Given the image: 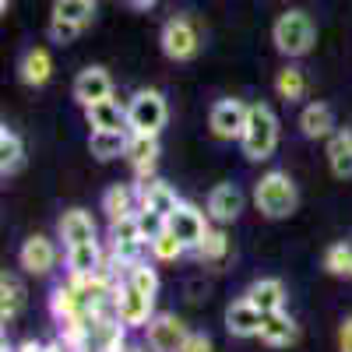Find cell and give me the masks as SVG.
Listing matches in <instances>:
<instances>
[{
	"mask_svg": "<svg viewBox=\"0 0 352 352\" xmlns=\"http://www.w3.org/2000/svg\"><path fill=\"white\" fill-rule=\"evenodd\" d=\"M254 204H257V212L264 219H272V222L289 219L300 208V187L285 169H268L254 184Z\"/></svg>",
	"mask_w": 352,
	"mask_h": 352,
	"instance_id": "cell-1",
	"label": "cell"
},
{
	"mask_svg": "<svg viewBox=\"0 0 352 352\" xmlns=\"http://www.w3.org/2000/svg\"><path fill=\"white\" fill-rule=\"evenodd\" d=\"M278 116L268 102H254L250 106V116H247V127H243V138H240V148L250 162H264L272 159L275 148H278Z\"/></svg>",
	"mask_w": 352,
	"mask_h": 352,
	"instance_id": "cell-2",
	"label": "cell"
},
{
	"mask_svg": "<svg viewBox=\"0 0 352 352\" xmlns=\"http://www.w3.org/2000/svg\"><path fill=\"white\" fill-rule=\"evenodd\" d=\"M272 43L282 56H289V60H300V56H307L317 43V25L307 11L292 8V11H282L272 25Z\"/></svg>",
	"mask_w": 352,
	"mask_h": 352,
	"instance_id": "cell-3",
	"label": "cell"
},
{
	"mask_svg": "<svg viewBox=\"0 0 352 352\" xmlns=\"http://www.w3.org/2000/svg\"><path fill=\"white\" fill-rule=\"evenodd\" d=\"M169 120V106L159 88H141L127 102V131L144 134V138H159Z\"/></svg>",
	"mask_w": 352,
	"mask_h": 352,
	"instance_id": "cell-4",
	"label": "cell"
},
{
	"mask_svg": "<svg viewBox=\"0 0 352 352\" xmlns=\"http://www.w3.org/2000/svg\"><path fill=\"white\" fill-rule=\"evenodd\" d=\"M96 14V0H53V18H50V39L53 43H74Z\"/></svg>",
	"mask_w": 352,
	"mask_h": 352,
	"instance_id": "cell-5",
	"label": "cell"
},
{
	"mask_svg": "<svg viewBox=\"0 0 352 352\" xmlns=\"http://www.w3.org/2000/svg\"><path fill=\"white\" fill-rule=\"evenodd\" d=\"M144 250H148V240H144V232H141L138 215L109 222V257L120 264V268H131L134 261H141Z\"/></svg>",
	"mask_w": 352,
	"mask_h": 352,
	"instance_id": "cell-6",
	"label": "cell"
},
{
	"mask_svg": "<svg viewBox=\"0 0 352 352\" xmlns=\"http://www.w3.org/2000/svg\"><path fill=\"white\" fill-rule=\"evenodd\" d=\"M159 46H162V53L169 56V60L184 64V60H194V56H197V50H201V36H197V28H194L190 18L176 14V18H169V21L162 25Z\"/></svg>",
	"mask_w": 352,
	"mask_h": 352,
	"instance_id": "cell-7",
	"label": "cell"
},
{
	"mask_svg": "<svg viewBox=\"0 0 352 352\" xmlns=\"http://www.w3.org/2000/svg\"><path fill=\"white\" fill-rule=\"evenodd\" d=\"M208 222H212L208 212H201L197 204H190V201H180V204H176V212L166 219V229H169L187 250H197L201 240L208 236V229H212Z\"/></svg>",
	"mask_w": 352,
	"mask_h": 352,
	"instance_id": "cell-8",
	"label": "cell"
},
{
	"mask_svg": "<svg viewBox=\"0 0 352 352\" xmlns=\"http://www.w3.org/2000/svg\"><path fill=\"white\" fill-rule=\"evenodd\" d=\"M155 317V296L134 289L131 282L116 285V320L124 328H148Z\"/></svg>",
	"mask_w": 352,
	"mask_h": 352,
	"instance_id": "cell-9",
	"label": "cell"
},
{
	"mask_svg": "<svg viewBox=\"0 0 352 352\" xmlns=\"http://www.w3.org/2000/svg\"><path fill=\"white\" fill-rule=\"evenodd\" d=\"M247 116H250V106L243 99H219L208 113V127L219 141H240L243 138V127H247Z\"/></svg>",
	"mask_w": 352,
	"mask_h": 352,
	"instance_id": "cell-10",
	"label": "cell"
},
{
	"mask_svg": "<svg viewBox=\"0 0 352 352\" xmlns=\"http://www.w3.org/2000/svg\"><path fill=\"white\" fill-rule=\"evenodd\" d=\"M247 208V197L236 184H215L208 190V201H204V212H208V219L215 226H229V222H236Z\"/></svg>",
	"mask_w": 352,
	"mask_h": 352,
	"instance_id": "cell-11",
	"label": "cell"
},
{
	"mask_svg": "<svg viewBox=\"0 0 352 352\" xmlns=\"http://www.w3.org/2000/svg\"><path fill=\"white\" fill-rule=\"evenodd\" d=\"M144 335H148V349L152 352H180L187 335H190V328L176 314H155L152 324L144 328Z\"/></svg>",
	"mask_w": 352,
	"mask_h": 352,
	"instance_id": "cell-12",
	"label": "cell"
},
{
	"mask_svg": "<svg viewBox=\"0 0 352 352\" xmlns=\"http://www.w3.org/2000/svg\"><path fill=\"white\" fill-rule=\"evenodd\" d=\"M71 92H74L78 106L88 109V106H96V102H102V99H113V78H109L106 67L92 64V67L78 71V78H74V85H71Z\"/></svg>",
	"mask_w": 352,
	"mask_h": 352,
	"instance_id": "cell-13",
	"label": "cell"
},
{
	"mask_svg": "<svg viewBox=\"0 0 352 352\" xmlns=\"http://www.w3.org/2000/svg\"><path fill=\"white\" fill-rule=\"evenodd\" d=\"M56 261H60V250H56V243L50 236H43V232L28 236L18 250V264L28 275H50L56 268Z\"/></svg>",
	"mask_w": 352,
	"mask_h": 352,
	"instance_id": "cell-14",
	"label": "cell"
},
{
	"mask_svg": "<svg viewBox=\"0 0 352 352\" xmlns=\"http://www.w3.org/2000/svg\"><path fill=\"white\" fill-rule=\"evenodd\" d=\"M138 187V212H148V215H159V219H169L176 212V204H180V197H176V190L166 184V180H141L134 184Z\"/></svg>",
	"mask_w": 352,
	"mask_h": 352,
	"instance_id": "cell-15",
	"label": "cell"
},
{
	"mask_svg": "<svg viewBox=\"0 0 352 352\" xmlns=\"http://www.w3.org/2000/svg\"><path fill=\"white\" fill-rule=\"evenodd\" d=\"M159 138H144V134H131V144H127V162L134 169V180H155V166H159Z\"/></svg>",
	"mask_w": 352,
	"mask_h": 352,
	"instance_id": "cell-16",
	"label": "cell"
},
{
	"mask_svg": "<svg viewBox=\"0 0 352 352\" xmlns=\"http://www.w3.org/2000/svg\"><path fill=\"white\" fill-rule=\"evenodd\" d=\"M261 324H264V314L247 296H240L236 303L226 307V331L232 338H257L261 335Z\"/></svg>",
	"mask_w": 352,
	"mask_h": 352,
	"instance_id": "cell-17",
	"label": "cell"
},
{
	"mask_svg": "<svg viewBox=\"0 0 352 352\" xmlns=\"http://www.w3.org/2000/svg\"><path fill=\"white\" fill-rule=\"evenodd\" d=\"M64 264H67V278H88L106 264V254H102L99 240H88V243L64 247Z\"/></svg>",
	"mask_w": 352,
	"mask_h": 352,
	"instance_id": "cell-18",
	"label": "cell"
},
{
	"mask_svg": "<svg viewBox=\"0 0 352 352\" xmlns=\"http://www.w3.org/2000/svg\"><path fill=\"white\" fill-rule=\"evenodd\" d=\"M243 296L261 310V314H282L285 310V300H289V289L282 278H257L247 285Z\"/></svg>",
	"mask_w": 352,
	"mask_h": 352,
	"instance_id": "cell-19",
	"label": "cell"
},
{
	"mask_svg": "<svg viewBox=\"0 0 352 352\" xmlns=\"http://www.w3.org/2000/svg\"><path fill=\"white\" fill-rule=\"evenodd\" d=\"M335 109L328 102H307L300 109V134L310 141H328L335 134Z\"/></svg>",
	"mask_w": 352,
	"mask_h": 352,
	"instance_id": "cell-20",
	"label": "cell"
},
{
	"mask_svg": "<svg viewBox=\"0 0 352 352\" xmlns=\"http://www.w3.org/2000/svg\"><path fill=\"white\" fill-rule=\"evenodd\" d=\"M268 349H289L300 342V324L292 320L285 310L282 314H264V324H261V335H257Z\"/></svg>",
	"mask_w": 352,
	"mask_h": 352,
	"instance_id": "cell-21",
	"label": "cell"
},
{
	"mask_svg": "<svg viewBox=\"0 0 352 352\" xmlns=\"http://www.w3.org/2000/svg\"><path fill=\"white\" fill-rule=\"evenodd\" d=\"M18 78H21V85H28V88H43V85L53 78V56H50V50H46V46L25 50L21 60H18Z\"/></svg>",
	"mask_w": 352,
	"mask_h": 352,
	"instance_id": "cell-22",
	"label": "cell"
},
{
	"mask_svg": "<svg viewBox=\"0 0 352 352\" xmlns=\"http://www.w3.org/2000/svg\"><path fill=\"white\" fill-rule=\"evenodd\" d=\"M85 120L92 131H127V106L120 99H102L85 109Z\"/></svg>",
	"mask_w": 352,
	"mask_h": 352,
	"instance_id": "cell-23",
	"label": "cell"
},
{
	"mask_svg": "<svg viewBox=\"0 0 352 352\" xmlns=\"http://www.w3.org/2000/svg\"><path fill=\"white\" fill-rule=\"evenodd\" d=\"M56 236L64 240V247L96 240V219L88 215L85 208H71V212L60 215V222H56Z\"/></svg>",
	"mask_w": 352,
	"mask_h": 352,
	"instance_id": "cell-24",
	"label": "cell"
},
{
	"mask_svg": "<svg viewBox=\"0 0 352 352\" xmlns=\"http://www.w3.org/2000/svg\"><path fill=\"white\" fill-rule=\"evenodd\" d=\"M328 169L335 180H352V131L349 127H338L331 138H328Z\"/></svg>",
	"mask_w": 352,
	"mask_h": 352,
	"instance_id": "cell-25",
	"label": "cell"
},
{
	"mask_svg": "<svg viewBox=\"0 0 352 352\" xmlns=\"http://www.w3.org/2000/svg\"><path fill=\"white\" fill-rule=\"evenodd\" d=\"M102 212H106L109 222H120V219L138 215V187L134 184H113V187H106Z\"/></svg>",
	"mask_w": 352,
	"mask_h": 352,
	"instance_id": "cell-26",
	"label": "cell"
},
{
	"mask_svg": "<svg viewBox=\"0 0 352 352\" xmlns=\"http://www.w3.org/2000/svg\"><path fill=\"white\" fill-rule=\"evenodd\" d=\"M88 352H131L127 349V328L116 317L92 320V342H88Z\"/></svg>",
	"mask_w": 352,
	"mask_h": 352,
	"instance_id": "cell-27",
	"label": "cell"
},
{
	"mask_svg": "<svg viewBox=\"0 0 352 352\" xmlns=\"http://www.w3.org/2000/svg\"><path fill=\"white\" fill-rule=\"evenodd\" d=\"M127 144H131V131H92L88 134V152L99 162L127 159Z\"/></svg>",
	"mask_w": 352,
	"mask_h": 352,
	"instance_id": "cell-28",
	"label": "cell"
},
{
	"mask_svg": "<svg viewBox=\"0 0 352 352\" xmlns=\"http://www.w3.org/2000/svg\"><path fill=\"white\" fill-rule=\"evenodd\" d=\"M25 169V141L14 127H0V176H18Z\"/></svg>",
	"mask_w": 352,
	"mask_h": 352,
	"instance_id": "cell-29",
	"label": "cell"
},
{
	"mask_svg": "<svg viewBox=\"0 0 352 352\" xmlns=\"http://www.w3.org/2000/svg\"><path fill=\"white\" fill-rule=\"evenodd\" d=\"M275 92H278V99H285V102H300V99H307V92H310V78H307V71L296 67V64L282 67V71L275 74Z\"/></svg>",
	"mask_w": 352,
	"mask_h": 352,
	"instance_id": "cell-30",
	"label": "cell"
},
{
	"mask_svg": "<svg viewBox=\"0 0 352 352\" xmlns=\"http://www.w3.org/2000/svg\"><path fill=\"white\" fill-rule=\"evenodd\" d=\"M21 307H25V285H21V278L18 275H0V320L4 324H11V320L21 314Z\"/></svg>",
	"mask_w": 352,
	"mask_h": 352,
	"instance_id": "cell-31",
	"label": "cell"
},
{
	"mask_svg": "<svg viewBox=\"0 0 352 352\" xmlns=\"http://www.w3.org/2000/svg\"><path fill=\"white\" fill-rule=\"evenodd\" d=\"M324 272L335 278H352V243L338 240L324 250Z\"/></svg>",
	"mask_w": 352,
	"mask_h": 352,
	"instance_id": "cell-32",
	"label": "cell"
},
{
	"mask_svg": "<svg viewBox=\"0 0 352 352\" xmlns=\"http://www.w3.org/2000/svg\"><path fill=\"white\" fill-rule=\"evenodd\" d=\"M124 282H131L134 289H141V292H148V296H159V272L152 268V261H134L131 268L124 272Z\"/></svg>",
	"mask_w": 352,
	"mask_h": 352,
	"instance_id": "cell-33",
	"label": "cell"
},
{
	"mask_svg": "<svg viewBox=\"0 0 352 352\" xmlns=\"http://www.w3.org/2000/svg\"><path fill=\"white\" fill-rule=\"evenodd\" d=\"M204 264H219V261H226V254H229V236H226V229L222 226H215V229H208V236L201 240V247L194 250Z\"/></svg>",
	"mask_w": 352,
	"mask_h": 352,
	"instance_id": "cell-34",
	"label": "cell"
},
{
	"mask_svg": "<svg viewBox=\"0 0 352 352\" xmlns=\"http://www.w3.org/2000/svg\"><path fill=\"white\" fill-rule=\"evenodd\" d=\"M148 254H152V261H159V264H173V261H180V257L187 254V247L176 240L169 229H162L159 236L148 243Z\"/></svg>",
	"mask_w": 352,
	"mask_h": 352,
	"instance_id": "cell-35",
	"label": "cell"
},
{
	"mask_svg": "<svg viewBox=\"0 0 352 352\" xmlns=\"http://www.w3.org/2000/svg\"><path fill=\"white\" fill-rule=\"evenodd\" d=\"M180 352H215V345H212V338L204 335V331H190Z\"/></svg>",
	"mask_w": 352,
	"mask_h": 352,
	"instance_id": "cell-36",
	"label": "cell"
},
{
	"mask_svg": "<svg viewBox=\"0 0 352 352\" xmlns=\"http://www.w3.org/2000/svg\"><path fill=\"white\" fill-rule=\"evenodd\" d=\"M338 352H352V317H345L338 328Z\"/></svg>",
	"mask_w": 352,
	"mask_h": 352,
	"instance_id": "cell-37",
	"label": "cell"
},
{
	"mask_svg": "<svg viewBox=\"0 0 352 352\" xmlns=\"http://www.w3.org/2000/svg\"><path fill=\"white\" fill-rule=\"evenodd\" d=\"M131 4H134L138 11H148V8H155V0H131Z\"/></svg>",
	"mask_w": 352,
	"mask_h": 352,
	"instance_id": "cell-38",
	"label": "cell"
},
{
	"mask_svg": "<svg viewBox=\"0 0 352 352\" xmlns=\"http://www.w3.org/2000/svg\"><path fill=\"white\" fill-rule=\"evenodd\" d=\"M8 4H11V0H0V11H4V14H8Z\"/></svg>",
	"mask_w": 352,
	"mask_h": 352,
	"instance_id": "cell-39",
	"label": "cell"
},
{
	"mask_svg": "<svg viewBox=\"0 0 352 352\" xmlns=\"http://www.w3.org/2000/svg\"><path fill=\"white\" fill-rule=\"evenodd\" d=\"M131 352H144V349H131Z\"/></svg>",
	"mask_w": 352,
	"mask_h": 352,
	"instance_id": "cell-40",
	"label": "cell"
}]
</instances>
